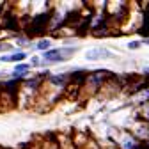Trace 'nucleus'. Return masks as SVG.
<instances>
[{"mask_svg":"<svg viewBox=\"0 0 149 149\" xmlns=\"http://www.w3.org/2000/svg\"><path fill=\"white\" fill-rule=\"evenodd\" d=\"M71 53H74V48L50 50V52H46V53H45V57H43V59H46V61H52V62H55V61H66L64 57H68V55H71Z\"/></svg>","mask_w":149,"mask_h":149,"instance_id":"f257e3e1","label":"nucleus"},{"mask_svg":"<svg viewBox=\"0 0 149 149\" xmlns=\"http://www.w3.org/2000/svg\"><path fill=\"white\" fill-rule=\"evenodd\" d=\"M48 20H50V14H37L34 20H32V27H29V36L39 34L43 30V27L46 25Z\"/></svg>","mask_w":149,"mask_h":149,"instance_id":"f03ea898","label":"nucleus"},{"mask_svg":"<svg viewBox=\"0 0 149 149\" xmlns=\"http://www.w3.org/2000/svg\"><path fill=\"white\" fill-rule=\"evenodd\" d=\"M85 57L89 61H98V59H103V57H110V52L105 50V48H94V50H89Z\"/></svg>","mask_w":149,"mask_h":149,"instance_id":"7ed1b4c3","label":"nucleus"},{"mask_svg":"<svg viewBox=\"0 0 149 149\" xmlns=\"http://www.w3.org/2000/svg\"><path fill=\"white\" fill-rule=\"evenodd\" d=\"M22 59H25V53L18 52V53H13V55H4L0 61H4V62H20Z\"/></svg>","mask_w":149,"mask_h":149,"instance_id":"20e7f679","label":"nucleus"},{"mask_svg":"<svg viewBox=\"0 0 149 149\" xmlns=\"http://www.w3.org/2000/svg\"><path fill=\"white\" fill-rule=\"evenodd\" d=\"M30 69V66H27V64H20V66H16V69H14V74H25V71H29Z\"/></svg>","mask_w":149,"mask_h":149,"instance_id":"39448f33","label":"nucleus"},{"mask_svg":"<svg viewBox=\"0 0 149 149\" xmlns=\"http://www.w3.org/2000/svg\"><path fill=\"white\" fill-rule=\"evenodd\" d=\"M50 45H52V43H50L48 39H41L39 43L36 45V48H37V50H46V48H50Z\"/></svg>","mask_w":149,"mask_h":149,"instance_id":"423d86ee","label":"nucleus"},{"mask_svg":"<svg viewBox=\"0 0 149 149\" xmlns=\"http://www.w3.org/2000/svg\"><path fill=\"white\" fill-rule=\"evenodd\" d=\"M139 45H140L139 41H132V43H130L128 46H130V48H132V50H135V48H139Z\"/></svg>","mask_w":149,"mask_h":149,"instance_id":"0eeeda50","label":"nucleus"}]
</instances>
